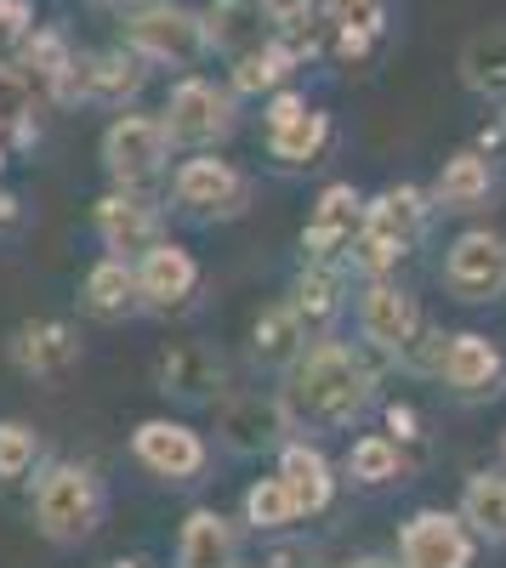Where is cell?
<instances>
[{
  "label": "cell",
  "mask_w": 506,
  "mask_h": 568,
  "mask_svg": "<svg viewBox=\"0 0 506 568\" xmlns=\"http://www.w3.org/2000/svg\"><path fill=\"white\" fill-rule=\"evenodd\" d=\"M273 393H280L296 438L325 444L382 409V369H376V353H364L347 336H331V342H307Z\"/></svg>",
  "instance_id": "1"
},
{
  "label": "cell",
  "mask_w": 506,
  "mask_h": 568,
  "mask_svg": "<svg viewBox=\"0 0 506 568\" xmlns=\"http://www.w3.org/2000/svg\"><path fill=\"white\" fill-rule=\"evenodd\" d=\"M29 524L45 546L74 551L109 524V484L85 460H45L29 478Z\"/></svg>",
  "instance_id": "2"
},
{
  "label": "cell",
  "mask_w": 506,
  "mask_h": 568,
  "mask_svg": "<svg viewBox=\"0 0 506 568\" xmlns=\"http://www.w3.org/2000/svg\"><path fill=\"white\" fill-rule=\"evenodd\" d=\"M120 45H131L149 69H176V74L211 58L205 12L189 0H131V7H120Z\"/></svg>",
  "instance_id": "3"
},
{
  "label": "cell",
  "mask_w": 506,
  "mask_h": 568,
  "mask_svg": "<svg viewBox=\"0 0 506 568\" xmlns=\"http://www.w3.org/2000/svg\"><path fill=\"white\" fill-rule=\"evenodd\" d=\"M165 136H171V149L176 154H205V149H227L245 120V98L227 80H211L200 69L189 74H176L171 91H165Z\"/></svg>",
  "instance_id": "4"
},
{
  "label": "cell",
  "mask_w": 506,
  "mask_h": 568,
  "mask_svg": "<svg viewBox=\"0 0 506 568\" xmlns=\"http://www.w3.org/2000/svg\"><path fill=\"white\" fill-rule=\"evenodd\" d=\"M251 194H256V182L234 160H222L216 149H205V154H182L176 160L165 205L176 216L200 222V227H216V222H240L251 211Z\"/></svg>",
  "instance_id": "5"
},
{
  "label": "cell",
  "mask_w": 506,
  "mask_h": 568,
  "mask_svg": "<svg viewBox=\"0 0 506 568\" xmlns=\"http://www.w3.org/2000/svg\"><path fill=\"white\" fill-rule=\"evenodd\" d=\"M171 154L176 149L165 136V120L143 114V109H120L103 125V142H98L109 187H154V182H165L171 176Z\"/></svg>",
  "instance_id": "6"
},
{
  "label": "cell",
  "mask_w": 506,
  "mask_h": 568,
  "mask_svg": "<svg viewBox=\"0 0 506 568\" xmlns=\"http://www.w3.org/2000/svg\"><path fill=\"white\" fill-rule=\"evenodd\" d=\"M422 324H427L422 296L409 291V284H398V273L358 278V291H353V329H358V347H364V353L398 364L404 347L416 342Z\"/></svg>",
  "instance_id": "7"
},
{
  "label": "cell",
  "mask_w": 506,
  "mask_h": 568,
  "mask_svg": "<svg viewBox=\"0 0 506 568\" xmlns=\"http://www.w3.org/2000/svg\"><path fill=\"white\" fill-rule=\"evenodd\" d=\"M216 449L227 460H262V455H280L291 433L285 420V404L280 393H262V387H227L216 398Z\"/></svg>",
  "instance_id": "8"
},
{
  "label": "cell",
  "mask_w": 506,
  "mask_h": 568,
  "mask_svg": "<svg viewBox=\"0 0 506 568\" xmlns=\"http://www.w3.org/2000/svg\"><path fill=\"white\" fill-rule=\"evenodd\" d=\"M143 85H149V63L131 52V45H109V52H74L69 74L52 85V103L74 109H131L136 98H143Z\"/></svg>",
  "instance_id": "9"
},
{
  "label": "cell",
  "mask_w": 506,
  "mask_h": 568,
  "mask_svg": "<svg viewBox=\"0 0 506 568\" xmlns=\"http://www.w3.org/2000/svg\"><path fill=\"white\" fill-rule=\"evenodd\" d=\"M131 460L143 466L149 478H160L171 489H189V484H205L211 444H205V433H194L189 420L149 415V420L131 426Z\"/></svg>",
  "instance_id": "10"
},
{
  "label": "cell",
  "mask_w": 506,
  "mask_h": 568,
  "mask_svg": "<svg viewBox=\"0 0 506 568\" xmlns=\"http://www.w3.org/2000/svg\"><path fill=\"white\" fill-rule=\"evenodd\" d=\"M438 278H444V291L462 302V307L500 302L506 296V233H495V227H462L444 245Z\"/></svg>",
  "instance_id": "11"
},
{
  "label": "cell",
  "mask_w": 506,
  "mask_h": 568,
  "mask_svg": "<svg viewBox=\"0 0 506 568\" xmlns=\"http://www.w3.org/2000/svg\"><path fill=\"white\" fill-rule=\"evenodd\" d=\"M91 233L109 256H143L149 245L165 240V200H154L149 187H109L91 205Z\"/></svg>",
  "instance_id": "12"
},
{
  "label": "cell",
  "mask_w": 506,
  "mask_h": 568,
  "mask_svg": "<svg viewBox=\"0 0 506 568\" xmlns=\"http://www.w3.org/2000/svg\"><path fill=\"white\" fill-rule=\"evenodd\" d=\"M398 568H473L478 557V535L467 529L462 511H444V506H422L404 517L398 529Z\"/></svg>",
  "instance_id": "13"
},
{
  "label": "cell",
  "mask_w": 506,
  "mask_h": 568,
  "mask_svg": "<svg viewBox=\"0 0 506 568\" xmlns=\"http://www.w3.org/2000/svg\"><path fill=\"white\" fill-rule=\"evenodd\" d=\"M85 347H80V329L69 318H23L12 336H7V364L23 375V382L40 387H58L80 369Z\"/></svg>",
  "instance_id": "14"
},
{
  "label": "cell",
  "mask_w": 506,
  "mask_h": 568,
  "mask_svg": "<svg viewBox=\"0 0 506 568\" xmlns=\"http://www.w3.org/2000/svg\"><path fill=\"white\" fill-rule=\"evenodd\" d=\"M154 393L189 404V409H216L227 393V353L216 342H176L154 358Z\"/></svg>",
  "instance_id": "15"
},
{
  "label": "cell",
  "mask_w": 506,
  "mask_h": 568,
  "mask_svg": "<svg viewBox=\"0 0 506 568\" xmlns=\"http://www.w3.org/2000/svg\"><path fill=\"white\" fill-rule=\"evenodd\" d=\"M285 302L302 318L307 342L342 336V324L353 313V273H347V262H302V273L291 278V296Z\"/></svg>",
  "instance_id": "16"
},
{
  "label": "cell",
  "mask_w": 506,
  "mask_h": 568,
  "mask_svg": "<svg viewBox=\"0 0 506 568\" xmlns=\"http://www.w3.org/2000/svg\"><path fill=\"white\" fill-rule=\"evenodd\" d=\"M171 568H245V524L216 506H194L176 529Z\"/></svg>",
  "instance_id": "17"
},
{
  "label": "cell",
  "mask_w": 506,
  "mask_h": 568,
  "mask_svg": "<svg viewBox=\"0 0 506 568\" xmlns=\"http://www.w3.org/2000/svg\"><path fill=\"white\" fill-rule=\"evenodd\" d=\"M427 194H433L438 216H478V211H489L495 194H500L495 154H484V149H455V154L438 165V176H433Z\"/></svg>",
  "instance_id": "18"
},
{
  "label": "cell",
  "mask_w": 506,
  "mask_h": 568,
  "mask_svg": "<svg viewBox=\"0 0 506 568\" xmlns=\"http://www.w3.org/2000/svg\"><path fill=\"white\" fill-rule=\"evenodd\" d=\"M273 471L291 484V500L302 511V524L307 517H325L336 506V489H342V466L318 449L313 438H285V449L273 455Z\"/></svg>",
  "instance_id": "19"
},
{
  "label": "cell",
  "mask_w": 506,
  "mask_h": 568,
  "mask_svg": "<svg viewBox=\"0 0 506 568\" xmlns=\"http://www.w3.org/2000/svg\"><path fill=\"white\" fill-rule=\"evenodd\" d=\"M80 313L98 318V324H125V318H143V284H136V262L131 256H98L80 278Z\"/></svg>",
  "instance_id": "20"
},
{
  "label": "cell",
  "mask_w": 506,
  "mask_h": 568,
  "mask_svg": "<svg viewBox=\"0 0 506 568\" xmlns=\"http://www.w3.org/2000/svg\"><path fill=\"white\" fill-rule=\"evenodd\" d=\"M136 284H143V307L149 313H176L189 307V296L200 291V262L189 245H176L171 233L160 245H149L136 256Z\"/></svg>",
  "instance_id": "21"
},
{
  "label": "cell",
  "mask_w": 506,
  "mask_h": 568,
  "mask_svg": "<svg viewBox=\"0 0 506 568\" xmlns=\"http://www.w3.org/2000/svg\"><path fill=\"white\" fill-rule=\"evenodd\" d=\"M433 216H438V205H433L427 187H416V182H387L382 194L364 200V222H358V227H371V233H382V240L416 251V245L427 240Z\"/></svg>",
  "instance_id": "22"
},
{
  "label": "cell",
  "mask_w": 506,
  "mask_h": 568,
  "mask_svg": "<svg viewBox=\"0 0 506 568\" xmlns=\"http://www.w3.org/2000/svg\"><path fill=\"white\" fill-rule=\"evenodd\" d=\"M438 382H444L455 398H467V404H473V398H495L500 382H506V353L484 336V329H455Z\"/></svg>",
  "instance_id": "23"
},
{
  "label": "cell",
  "mask_w": 506,
  "mask_h": 568,
  "mask_svg": "<svg viewBox=\"0 0 506 568\" xmlns=\"http://www.w3.org/2000/svg\"><path fill=\"white\" fill-rule=\"evenodd\" d=\"M205 12V40H211V58H245L251 45H262L273 34V18H267V0H211Z\"/></svg>",
  "instance_id": "24"
},
{
  "label": "cell",
  "mask_w": 506,
  "mask_h": 568,
  "mask_svg": "<svg viewBox=\"0 0 506 568\" xmlns=\"http://www.w3.org/2000/svg\"><path fill=\"white\" fill-rule=\"evenodd\" d=\"M455 80H462L478 103H506V23H484L462 40Z\"/></svg>",
  "instance_id": "25"
},
{
  "label": "cell",
  "mask_w": 506,
  "mask_h": 568,
  "mask_svg": "<svg viewBox=\"0 0 506 568\" xmlns=\"http://www.w3.org/2000/svg\"><path fill=\"white\" fill-rule=\"evenodd\" d=\"M307 58L296 52L291 40H280V34H267L262 45H251L245 58H234V69H227V85L240 91V98H273L280 85H291L296 80V69H302Z\"/></svg>",
  "instance_id": "26"
},
{
  "label": "cell",
  "mask_w": 506,
  "mask_h": 568,
  "mask_svg": "<svg viewBox=\"0 0 506 568\" xmlns=\"http://www.w3.org/2000/svg\"><path fill=\"white\" fill-rule=\"evenodd\" d=\"M302 347H307V329H302V318L291 313V302H273V307H262L256 313V324H251V364L262 369V375H280L302 358Z\"/></svg>",
  "instance_id": "27"
},
{
  "label": "cell",
  "mask_w": 506,
  "mask_h": 568,
  "mask_svg": "<svg viewBox=\"0 0 506 568\" xmlns=\"http://www.w3.org/2000/svg\"><path fill=\"white\" fill-rule=\"evenodd\" d=\"M404 478H409V455L393 433H364L342 455V484H353V489H393Z\"/></svg>",
  "instance_id": "28"
},
{
  "label": "cell",
  "mask_w": 506,
  "mask_h": 568,
  "mask_svg": "<svg viewBox=\"0 0 506 568\" xmlns=\"http://www.w3.org/2000/svg\"><path fill=\"white\" fill-rule=\"evenodd\" d=\"M455 511L467 517V529L478 535V546L506 551V466H484L462 484V500Z\"/></svg>",
  "instance_id": "29"
},
{
  "label": "cell",
  "mask_w": 506,
  "mask_h": 568,
  "mask_svg": "<svg viewBox=\"0 0 506 568\" xmlns=\"http://www.w3.org/2000/svg\"><path fill=\"white\" fill-rule=\"evenodd\" d=\"M331 136H336V120L325 114V109H307V114H296L291 125H273L267 131V160H280V165H313L318 154L331 149Z\"/></svg>",
  "instance_id": "30"
},
{
  "label": "cell",
  "mask_w": 506,
  "mask_h": 568,
  "mask_svg": "<svg viewBox=\"0 0 506 568\" xmlns=\"http://www.w3.org/2000/svg\"><path fill=\"white\" fill-rule=\"evenodd\" d=\"M12 58L29 69V80L52 98V85L69 74V63H74V40L63 34V29H52V23H34L18 45H12Z\"/></svg>",
  "instance_id": "31"
},
{
  "label": "cell",
  "mask_w": 506,
  "mask_h": 568,
  "mask_svg": "<svg viewBox=\"0 0 506 568\" xmlns=\"http://www.w3.org/2000/svg\"><path fill=\"white\" fill-rule=\"evenodd\" d=\"M240 524H245L251 535H285V529L302 524V511H296V500H291V484L280 478V471H273V478H256V484L245 489Z\"/></svg>",
  "instance_id": "32"
},
{
  "label": "cell",
  "mask_w": 506,
  "mask_h": 568,
  "mask_svg": "<svg viewBox=\"0 0 506 568\" xmlns=\"http://www.w3.org/2000/svg\"><path fill=\"white\" fill-rule=\"evenodd\" d=\"M40 460H45L40 426H34V420H18V415L0 420V495L18 489V484H29Z\"/></svg>",
  "instance_id": "33"
},
{
  "label": "cell",
  "mask_w": 506,
  "mask_h": 568,
  "mask_svg": "<svg viewBox=\"0 0 506 568\" xmlns=\"http://www.w3.org/2000/svg\"><path fill=\"white\" fill-rule=\"evenodd\" d=\"M34 80L18 58H0V131L18 136V142H34Z\"/></svg>",
  "instance_id": "34"
},
{
  "label": "cell",
  "mask_w": 506,
  "mask_h": 568,
  "mask_svg": "<svg viewBox=\"0 0 506 568\" xmlns=\"http://www.w3.org/2000/svg\"><path fill=\"white\" fill-rule=\"evenodd\" d=\"M444 353H449V336H444L438 324H422V329H416V342L404 347L398 369H404V375H416V382H438V375H444Z\"/></svg>",
  "instance_id": "35"
},
{
  "label": "cell",
  "mask_w": 506,
  "mask_h": 568,
  "mask_svg": "<svg viewBox=\"0 0 506 568\" xmlns=\"http://www.w3.org/2000/svg\"><path fill=\"white\" fill-rule=\"evenodd\" d=\"M347 240H353V227H342V222H325V216H313V222L302 227V262H342Z\"/></svg>",
  "instance_id": "36"
},
{
  "label": "cell",
  "mask_w": 506,
  "mask_h": 568,
  "mask_svg": "<svg viewBox=\"0 0 506 568\" xmlns=\"http://www.w3.org/2000/svg\"><path fill=\"white\" fill-rule=\"evenodd\" d=\"M313 216H325V222H342V227H353V233H358V222H364V194H358L353 182H331L325 194H318Z\"/></svg>",
  "instance_id": "37"
},
{
  "label": "cell",
  "mask_w": 506,
  "mask_h": 568,
  "mask_svg": "<svg viewBox=\"0 0 506 568\" xmlns=\"http://www.w3.org/2000/svg\"><path fill=\"white\" fill-rule=\"evenodd\" d=\"M313 103H307V91H296V85H280L273 98H262V131H273V125H291L296 114H307Z\"/></svg>",
  "instance_id": "38"
},
{
  "label": "cell",
  "mask_w": 506,
  "mask_h": 568,
  "mask_svg": "<svg viewBox=\"0 0 506 568\" xmlns=\"http://www.w3.org/2000/svg\"><path fill=\"white\" fill-rule=\"evenodd\" d=\"M29 29H34V7H29V0H0V52H12Z\"/></svg>",
  "instance_id": "39"
},
{
  "label": "cell",
  "mask_w": 506,
  "mask_h": 568,
  "mask_svg": "<svg viewBox=\"0 0 506 568\" xmlns=\"http://www.w3.org/2000/svg\"><path fill=\"white\" fill-rule=\"evenodd\" d=\"M387 433L409 449V444H422L427 433H422V415L416 409H409V404H387Z\"/></svg>",
  "instance_id": "40"
},
{
  "label": "cell",
  "mask_w": 506,
  "mask_h": 568,
  "mask_svg": "<svg viewBox=\"0 0 506 568\" xmlns=\"http://www.w3.org/2000/svg\"><path fill=\"white\" fill-rule=\"evenodd\" d=\"M325 12H331V23H342V18H371V12H382V0H325Z\"/></svg>",
  "instance_id": "41"
},
{
  "label": "cell",
  "mask_w": 506,
  "mask_h": 568,
  "mask_svg": "<svg viewBox=\"0 0 506 568\" xmlns=\"http://www.w3.org/2000/svg\"><path fill=\"white\" fill-rule=\"evenodd\" d=\"M23 216V205H18V194H7V187H0V233H7L12 222Z\"/></svg>",
  "instance_id": "42"
},
{
  "label": "cell",
  "mask_w": 506,
  "mask_h": 568,
  "mask_svg": "<svg viewBox=\"0 0 506 568\" xmlns=\"http://www.w3.org/2000/svg\"><path fill=\"white\" fill-rule=\"evenodd\" d=\"M342 568H398V557H382V551H364V557H347Z\"/></svg>",
  "instance_id": "43"
},
{
  "label": "cell",
  "mask_w": 506,
  "mask_h": 568,
  "mask_svg": "<svg viewBox=\"0 0 506 568\" xmlns=\"http://www.w3.org/2000/svg\"><path fill=\"white\" fill-rule=\"evenodd\" d=\"M109 568H154V562H143V557H114Z\"/></svg>",
  "instance_id": "44"
},
{
  "label": "cell",
  "mask_w": 506,
  "mask_h": 568,
  "mask_svg": "<svg viewBox=\"0 0 506 568\" xmlns=\"http://www.w3.org/2000/svg\"><path fill=\"white\" fill-rule=\"evenodd\" d=\"M495 455H500V466H506V426H500V444H495Z\"/></svg>",
  "instance_id": "45"
},
{
  "label": "cell",
  "mask_w": 506,
  "mask_h": 568,
  "mask_svg": "<svg viewBox=\"0 0 506 568\" xmlns=\"http://www.w3.org/2000/svg\"><path fill=\"white\" fill-rule=\"evenodd\" d=\"M103 7H131V0H103Z\"/></svg>",
  "instance_id": "46"
},
{
  "label": "cell",
  "mask_w": 506,
  "mask_h": 568,
  "mask_svg": "<svg viewBox=\"0 0 506 568\" xmlns=\"http://www.w3.org/2000/svg\"><path fill=\"white\" fill-rule=\"evenodd\" d=\"M500 131H506V103H500Z\"/></svg>",
  "instance_id": "47"
}]
</instances>
